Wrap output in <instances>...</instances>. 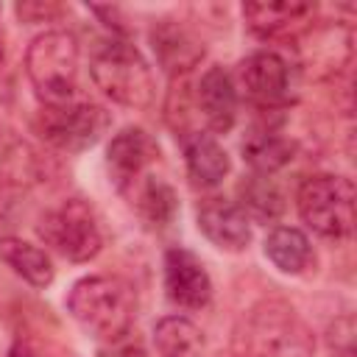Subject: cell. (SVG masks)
I'll list each match as a JSON object with an SVG mask.
<instances>
[{
  "label": "cell",
  "instance_id": "6da1fadb",
  "mask_svg": "<svg viewBox=\"0 0 357 357\" xmlns=\"http://www.w3.org/2000/svg\"><path fill=\"white\" fill-rule=\"evenodd\" d=\"M231 351L234 357H312L315 340L287 301L262 298L240 315Z\"/></svg>",
  "mask_w": 357,
  "mask_h": 357
},
{
  "label": "cell",
  "instance_id": "7a4b0ae2",
  "mask_svg": "<svg viewBox=\"0 0 357 357\" xmlns=\"http://www.w3.org/2000/svg\"><path fill=\"white\" fill-rule=\"evenodd\" d=\"M67 310L75 324L98 340L120 343L137 318V293L123 276L95 273L73 284Z\"/></svg>",
  "mask_w": 357,
  "mask_h": 357
},
{
  "label": "cell",
  "instance_id": "3957f363",
  "mask_svg": "<svg viewBox=\"0 0 357 357\" xmlns=\"http://www.w3.org/2000/svg\"><path fill=\"white\" fill-rule=\"evenodd\" d=\"M89 75L95 86L114 103L145 109L153 100V75L142 53L126 39L109 36L92 47Z\"/></svg>",
  "mask_w": 357,
  "mask_h": 357
},
{
  "label": "cell",
  "instance_id": "277c9868",
  "mask_svg": "<svg viewBox=\"0 0 357 357\" xmlns=\"http://www.w3.org/2000/svg\"><path fill=\"white\" fill-rule=\"evenodd\" d=\"M25 73L45 106L75 100L78 42L67 31H45L25 50Z\"/></svg>",
  "mask_w": 357,
  "mask_h": 357
},
{
  "label": "cell",
  "instance_id": "5b68a950",
  "mask_svg": "<svg viewBox=\"0 0 357 357\" xmlns=\"http://www.w3.org/2000/svg\"><path fill=\"white\" fill-rule=\"evenodd\" d=\"M301 220L321 237L340 240L354 229V184L343 176L318 173L301 181L296 192Z\"/></svg>",
  "mask_w": 357,
  "mask_h": 357
},
{
  "label": "cell",
  "instance_id": "8992f818",
  "mask_svg": "<svg viewBox=\"0 0 357 357\" xmlns=\"http://www.w3.org/2000/svg\"><path fill=\"white\" fill-rule=\"evenodd\" d=\"M36 229H39V237L70 262H86L103 245L98 218L92 206L81 198H67L59 206L47 209L39 218Z\"/></svg>",
  "mask_w": 357,
  "mask_h": 357
},
{
  "label": "cell",
  "instance_id": "52a82bcc",
  "mask_svg": "<svg viewBox=\"0 0 357 357\" xmlns=\"http://www.w3.org/2000/svg\"><path fill=\"white\" fill-rule=\"evenodd\" d=\"M109 114L92 100H67L45 106L39 114V134L61 151H84L100 139Z\"/></svg>",
  "mask_w": 357,
  "mask_h": 357
},
{
  "label": "cell",
  "instance_id": "ba28073f",
  "mask_svg": "<svg viewBox=\"0 0 357 357\" xmlns=\"http://www.w3.org/2000/svg\"><path fill=\"white\" fill-rule=\"evenodd\" d=\"M240 84L257 106H282L290 100V64L273 50H257L240 61Z\"/></svg>",
  "mask_w": 357,
  "mask_h": 357
},
{
  "label": "cell",
  "instance_id": "9c48e42d",
  "mask_svg": "<svg viewBox=\"0 0 357 357\" xmlns=\"http://www.w3.org/2000/svg\"><path fill=\"white\" fill-rule=\"evenodd\" d=\"M165 290L178 307L201 310L212 298V279L192 251L176 245L165 251Z\"/></svg>",
  "mask_w": 357,
  "mask_h": 357
},
{
  "label": "cell",
  "instance_id": "30bf717a",
  "mask_svg": "<svg viewBox=\"0 0 357 357\" xmlns=\"http://www.w3.org/2000/svg\"><path fill=\"white\" fill-rule=\"evenodd\" d=\"M156 156H159V148L148 137V131L128 126L112 137L109 151H106V165H109L114 184L120 190H128L134 187V181L142 178V173L156 162Z\"/></svg>",
  "mask_w": 357,
  "mask_h": 357
},
{
  "label": "cell",
  "instance_id": "8fae6325",
  "mask_svg": "<svg viewBox=\"0 0 357 357\" xmlns=\"http://www.w3.org/2000/svg\"><path fill=\"white\" fill-rule=\"evenodd\" d=\"M198 229L223 251H243L251 243V220L229 198H206L198 206Z\"/></svg>",
  "mask_w": 357,
  "mask_h": 357
},
{
  "label": "cell",
  "instance_id": "7c38bea8",
  "mask_svg": "<svg viewBox=\"0 0 357 357\" xmlns=\"http://www.w3.org/2000/svg\"><path fill=\"white\" fill-rule=\"evenodd\" d=\"M245 25L262 39H287L301 33L315 17L312 3H245Z\"/></svg>",
  "mask_w": 357,
  "mask_h": 357
},
{
  "label": "cell",
  "instance_id": "4fadbf2b",
  "mask_svg": "<svg viewBox=\"0 0 357 357\" xmlns=\"http://www.w3.org/2000/svg\"><path fill=\"white\" fill-rule=\"evenodd\" d=\"M198 109L206 120V126L218 134H226L237 120V89L231 84V75L223 67H209L195 89Z\"/></svg>",
  "mask_w": 357,
  "mask_h": 357
},
{
  "label": "cell",
  "instance_id": "5bb4252c",
  "mask_svg": "<svg viewBox=\"0 0 357 357\" xmlns=\"http://www.w3.org/2000/svg\"><path fill=\"white\" fill-rule=\"evenodd\" d=\"M184 162L195 184L201 187H215L229 176V153L212 134H187L184 137Z\"/></svg>",
  "mask_w": 357,
  "mask_h": 357
},
{
  "label": "cell",
  "instance_id": "9a60e30c",
  "mask_svg": "<svg viewBox=\"0 0 357 357\" xmlns=\"http://www.w3.org/2000/svg\"><path fill=\"white\" fill-rule=\"evenodd\" d=\"M151 42L156 50V59L167 73H184L195 67L204 56V45L181 25L176 22H162L159 28L151 31Z\"/></svg>",
  "mask_w": 357,
  "mask_h": 357
},
{
  "label": "cell",
  "instance_id": "2e32d148",
  "mask_svg": "<svg viewBox=\"0 0 357 357\" xmlns=\"http://www.w3.org/2000/svg\"><path fill=\"white\" fill-rule=\"evenodd\" d=\"M0 259L31 287H47L56 276L50 257L22 237H0Z\"/></svg>",
  "mask_w": 357,
  "mask_h": 357
},
{
  "label": "cell",
  "instance_id": "e0dca14e",
  "mask_svg": "<svg viewBox=\"0 0 357 357\" xmlns=\"http://www.w3.org/2000/svg\"><path fill=\"white\" fill-rule=\"evenodd\" d=\"M265 257L282 273H304L312 265V245L296 226H276L265 237Z\"/></svg>",
  "mask_w": 357,
  "mask_h": 357
},
{
  "label": "cell",
  "instance_id": "ac0fdd59",
  "mask_svg": "<svg viewBox=\"0 0 357 357\" xmlns=\"http://www.w3.org/2000/svg\"><path fill=\"white\" fill-rule=\"evenodd\" d=\"M153 346L159 357H201L204 332L184 315H167L153 326Z\"/></svg>",
  "mask_w": 357,
  "mask_h": 357
},
{
  "label": "cell",
  "instance_id": "d6986e66",
  "mask_svg": "<svg viewBox=\"0 0 357 357\" xmlns=\"http://www.w3.org/2000/svg\"><path fill=\"white\" fill-rule=\"evenodd\" d=\"M243 153L248 159V165L262 173V176H271L273 170H279L282 165H287L293 156V148L287 139H282L276 131H254L245 142H243Z\"/></svg>",
  "mask_w": 357,
  "mask_h": 357
},
{
  "label": "cell",
  "instance_id": "ffe728a7",
  "mask_svg": "<svg viewBox=\"0 0 357 357\" xmlns=\"http://www.w3.org/2000/svg\"><path fill=\"white\" fill-rule=\"evenodd\" d=\"M137 209L148 226L162 229L176 218L178 201H176V192L170 184H165L162 178H148L137 190Z\"/></svg>",
  "mask_w": 357,
  "mask_h": 357
},
{
  "label": "cell",
  "instance_id": "44dd1931",
  "mask_svg": "<svg viewBox=\"0 0 357 357\" xmlns=\"http://www.w3.org/2000/svg\"><path fill=\"white\" fill-rule=\"evenodd\" d=\"M240 198H243L240 209L243 212L248 209L259 220H271L284 209V198H282L279 187L273 184L271 176H262V173H257L240 184Z\"/></svg>",
  "mask_w": 357,
  "mask_h": 357
},
{
  "label": "cell",
  "instance_id": "7402d4cb",
  "mask_svg": "<svg viewBox=\"0 0 357 357\" xmlns=\"http://www.w3.org/2000/svg\"><path fill=\"white\" fill-rule=\"evenodd\" d=\"M8 357H33V354H31L28 346H14V349L8 351Z\"/></svg>",
  "mask_w": 357,
  "mask_h": 357
}]
</instances>
